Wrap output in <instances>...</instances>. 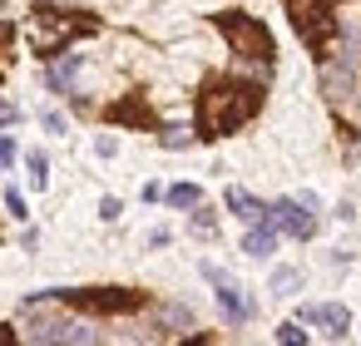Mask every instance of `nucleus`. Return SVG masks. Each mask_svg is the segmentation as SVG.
<instances>
[{
  "mask_svg": "<svg viewBox=\"0 0 361 346\" xmlns=\"http://www.w3.org/2000/svg\"><path fill=\"white\" fill-rule=\"evenodd\" d=\"M257 104H262V89H257V85L218 80V85H208L203 99H198V129H203V134H233V129H243V124L257 114Z\"/></svg>",
  "mask_w": 361,
  "mask_h": 346,
  "instance_id": "1",
  "label": "nucleus"
},
{
  "mask_svg": "<svg viewBox=\"0 0 361 346\" xmlns=\"http://www.w3.org/2000/svg\"><path fill=\"white\" fill-rule=\"evenodd\" d=\"M25 311H30L25 336H30L35 346H94V326H90V321L65 316V311H40V307H30V302H25Z\"/></svg>",
  "mask_w": 361,
  "mask_h": 346,
  "instance_id": "2",
  "label": "nucleus"
},
{
  "mask_svg": "<svg viewBox=\"0 0 361 346\" xmlns=\"http://www.w3.org/2000/svg\"><path fill=\"white\" fill-rule=\"evenodd\" d=\"M218 30H223V40L233 45L238 60H252V65H267L272 60V35H267L262 20H252L243 11H228V16H218Z\"/></svg>",
  "mask_w": 361,
  "mask_h": 346,
  "instance_id": "3",
  "label": "nucleus"
},
{
  "mask_svg": "<svg viewBox=\"0 0 361 346\" xmlns=\"http://www.w3.org/2000/svg\"><path fill=\"white\" fill-rule=\"evenodd\" d=\"M85 30H90V20L65 16V11H55V6H35V16H30V45H35L40 55L65 50V40H75V35H85Z\"/></svg>",
  "mask_w": 361,
  "mask_h": 346,
  "instance_id": "4",
  "label": "nucleus"
},
{
  "mask_svg": "<svg viewBox=\"0 0 361 346\" xmlns=\"http://www.w3.org/2000/svg\"><path fill=\"white\" fill-rule=\"evenodd\" d=\"M287 11H292V25H297V35L307 40V45H326L331 40V30H336V16H331V6H322V0H287Z\"/></svg>",
  "mask_w": 361,
  "mask_h": 346,
  "instance_id": "5",
  "label": "nucleus"
},
{
  "mask_svg": "<svg viewBox=\"0 0 361 346\" xmlns=\"http://www.w3.org/2000/svg\"><path fill=\"white\" fill-rule=\"evenodd\" d=\"M267 223L277 233H292V237H312V228H317V218H312V208L302 198H277L267 208Z\"/></svg>",
  "mask_w": 361,
  "mask_h": 346,
  "instance_id": "6",
  "label": "nucleus"
},
{
  "mask_svg": "<svg viewBox=\"0 0 361 346\" xmlns=\"http://www.w3.org/2000/svg\"><path fill=\"white\" fill-rule=\"evenodd\" d=\"M203 277H208V282L218 287V307H223V316H228L233 326H243V321L252 316V307H247V297H243V287H238V282H228V277H223L218 267H203Z\"/></svg>",
  "mask_w": 361,
  "mask_h": 346,
  "instance_id": "7",
  "label": "nucleus"
},
{
  "mask_svg": "<svg viewBox=\"0 0 361 346\" xmlns=\"http://www.w3.org/2000/svg\"><path fill=\"white\" fill-rule=\"evenodd\" d=\"M55 302H80V307H94V311H129L139 307V292H50Z\"/></svg>",
  "mask_w": 361,
  "mask_h": 346,
  "instance_id": "8",
  "label": "nucleus"
},
{
  "mask_svg": "<svg viewBox=\"0 0 361 346\" xmlns=\"http://www.w3.org/2000/svg\"><path fill=\"white\" fill-rule=\"evenodd\" d=\"M297 321H312V326H326L331 336H341V331L351 326V311H346L341 302H317V307H302Z\"/></svg>",
  "mask_w": 361,
  "mask_h": 346,
  "instance_id": "9",
  "label": "nucleus"
},
{
  "mask_svg": "<svg viewBox=\"0 0 361 346\" xmlns=\"http://www.w3.org/2000/svg\"><path fill=\"white\" fill-rule=\"evenodd\" d=\"M223 203H228V213H233V218H243V223H267V208H262L252 193H243V188H228V198H223Z\"/></svg>",
  "mask_w": 361,
  "mask_h": 346,
  "instance_id": "10",
  "label": "nucleus"
},
{
  "mask_svg": "<svg viewBox=\"0 0 361 346\" xmlns=\"http://www.w3.org/2000/svg\"><path fill=\"white\" fill-rule=\"evenodd\" d=\"M243 252H247V257H267V252H277V228H272V223H252L247 237H243Z\"/></svg>",
  "mask_w": 361,
  "mask_h": 346,
  "instance_id": "11",
  "label": "nucleus"
},
{
  "mask_svg": "<svg viewBox=\"0 0 361 346\" xmlns=\"http://www.w3.org/2000/svg\"><path fill=\"white\" fill-rule=\"evenodd\" d=\"M322 85H326V94H331V99H346V94L356 89V70H351V60H346V65H326Z\"/></svg>",
  "mask_w": 361,
  "mask_h": 346,
  "instance_id": "12",
  "label": "nucleus"
},
{
  "mask_svg": "<svg viewBox=\"0 0 361 346\" xmlns=\"http://www.w3.org/2000/svg\"><path fill=\"white\" fill-rule=\"evenodd\" d=\"M45 80H50V89L70 94V89H75V80H80V55H65V60H55Z\"/></svg>",
  "mask_w": 361,
  "mask_h": 346,
  "instance_id": "13",
  "label": "nucleus"
},
{
  "mask_svg": "<svg viewBox=\"0 0 361 346\" xmlns=\"http://www.w3.org/2000/svg\"><path fill=\"white\" fill-rule=\"evenodd\" d=\"M169 203H173V208H198L203 193H198V183H173V188H169Z\"/></svg>",
  "mask_w": 361,
  "mask_h": 346,
  "instance_id": "14",
  "label": "nucleus"
},
{
  "mask_svg": "<svg viewBox=\"0 0 361 346\" xmlns=\"http://www.w3.org/2000/svg\"><path fill=\"white\" fill-rule=\"evenodd\" d=\"M297 282H302V277H297L292 267H277V272H272V297H292Z\"/></svg>",
  "mask_w": 361,
  "mask_h": 346,
  "instance_id": "15",
  "label": "nucleus"
},
{
  "mask_svg": "<svg viewBox=\"0 0 361 346\" xmlns=\"http://www.w3.org/2000/svg\"><path fill=\"white\" fill-rule=\"evenodd\" d=\"M277 346H307L302 321H282V326H277Z\"/></svg>",
  "mask_w": 361,
  "mask_h": 346,
  "instance_id": "16",
  "label": "nucleus"
},
{
  "mask_svg": "<svg viewBox=\"0 0 361 346\" xmlns=\"http://www.w3.org/2000/svg\"><path fill=\"white\" fill-rule=\"evenodd\" d=\"M25 163H30V178H35V188H45V183H50V173H45V154H35V149H30V154H25Z\"/></svg>",
  "mask_w": 361,
  "mask_h": 346,
  "instance_id": "17",
  "label": "nucleus"
},
{
  "mask_svg": "<svg viewBox=\"0 0 361 346\" xmlns=\"http://www.w3.org/2000/svg\"><path fill=\"white\" fill-rule=\"evenodd\" d=\"M159 321H164V326H193V311H188V307H164Z\"/></svg>",
  "mask_w": 361,
  "mask_h": 346,
  "instance_id": "18",
  "label": "nucleus"
},
{
  "mask_svg": "<svg viewBox=\"0 0 361 346\" xmlns=\"http://www.w3.org/2000/svg\"><path fill=\"white\" fill-rule=\"evenodd\" d=\"M193 144V134H183V129H169L164 134V149H188Z\"/></svg>",
  "mask_w": 361,
  "mask_h": 346,
  "instance_id": "19",
  "label": "nucleus"
},
{
  "mask_svg": "<svg viewBox=\"0 0 361 346\" xmlns=\"http://www.w3.org/2000/svg\"><path fill=\"white\" fill-rule=\"evenodd\" d=\"M11 163H16V139L0 134V168H11Z\"/></svg>",
  "mask_w": 361,
  "mask_h": 346,
  "instance_id": "20",
  "label": "nucleus"
},
{
  "mask_svg": "<svg viewBox=\"0 0 361 346\" xmlns=\"http://www.w3.org/2000/svg\"><path fill=\"white\" fill-rule=\"evenodd\" d=\"M119 213H124V208H119V198H104V203H99V218H104V223H114Z\"/></svg>",
  "mask_w": 361,
  "mask_h": 346,
  "instance_id": "21",
  "label": "nucleus"
},
{
  "mask_svg": "<svg viewBox=\"0 0 361 346\" xmlns=\"http://www.w3.org/2000/svg\"><path fill=\"white\" fill-rule=\"evenodd\" d=\"M6 208H11V213H16V218H25V198H20V193H16V188H11V193H6Z\"/></svg>",
  "mask_w": 361,
  "mask_h": 346,
  "instance_id": "22",
  "label": "nucleus"
},
{
  "mask_svg": "<svg viewBox=\"0 0 361 346\" xmlns=\"http://www.w3.org/2000/svg\"><path fill=\"white\" fill-rule=\"evenodd\" d=\"M94 154H99V159H109V154H114V139H109V134H99V139H94Z\"/></svg>",
  "mask_w": 361,
  "mask_h": 346,
  "instance_id": "23",
  "label": "nucleus"
},
{
  "mask_svg": "<svg viewBox=\"0 0 361 346\" xmlns=\"http://www.w3.org/2000/svg\"><path fill=\"white\" fill-rule=\"evenodd\" d=\"M193 228H198V233H213V213H208V208H198V218H193Z\"/></svg>",
  "mask_w": 361,
  "mask_h": 346,
  "instance_id": "24",
  "label": "nucleus"
},
{
  "mask_svg": "<svg viewBox=\"0 0 361 346\" xmlns=\"http://www.w3.org/2000/svg\"><path fill=\"white\" fill-rule=\"evenodd\" d=\"M6 40H11V16L0 11V45H6Z\"/></svg>",
  "mask_w": 361,
  "mask_h": 346,
  "instance_id": "25",
  "label": "nucleus"
},
{
  "mask_svg": "<svg viewBox=\"0 0 361 346\" xmlns=\"http://www.w3.org/2000/svg\"><path fill=\"white\" fill-rule=\"evenodd\" d=\"M0 346H11V331H6V326H0Z\"/></svg>",
  "mask_w": 361,
  "mask_h": 346,
  "instance_id": "26",
  "label": "nucleus"
},
{
  "mask_svg": "<svg viewBox=\"0 0 361 346\" xmlns=\"http://www.w3.org/2000/svg\"><path fill=\"white\" fill-rule=\"evenodd\" d=\"M188 346H203V341H188Z\"/></svg>",
  "mask_w": 361,
  "mask_h": 346,
  "instance_id": "27",
  "label": "nucleus"
}]
</instances>
